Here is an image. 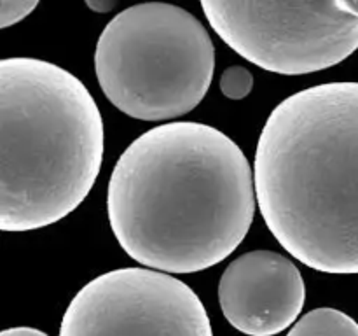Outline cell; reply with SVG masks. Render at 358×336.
Listing matches in <instances>:
<instances>
[{
	"mask_svg": "<svg viewBox=\"0 0 358 336\" xmlns=\"http://www.w3.org/2000/svg\"><path fill=\"white\" fill-rule=\"evenodd\" d=\"M243 150L210 125L154 126L121 154L107 212L122 251L163 273H196L241 245L255 214Z\"/></svg>",
	"mask_w": 358,
	"mask_h": 336,
	"instance_id": "cell-1",
	"label": "cell"
},
{
	"mask_svg": "<svg viewBox=\"0 0 358 336\" xmlns=\"http://www.w3.org/2000/svg\"><path fill=\"white\" fill-rule=\"evenodd\" d=\"M287 336H358V322L336 308H317L294 324Z\"/></svg>",
	"mask_w": 358,
	"mask_h": 336,
	"instance_id": "cell-8",
	"label": "cell"
},
{
	"mask_svg": "<svg viewBox=\"0 0 358 336\" xmlns=\"http://www.w3.org/2000/svg\"><path fill=\"white\" fill-rule=\"evenodd\" d=\"M38 6L37 0H2L0 2V28L20 23Z\"/></svg>",
	"mask_w": 358,
	"mask_h": 336,
	"instance_id": "cell-10",
	"label": "cell"
},
{
	"mask_svg": "<svg viewBox=\"0 0 358 336\" xmlns=\"http://www.w3.org/2000/svg\"><path fill=\"white\" fill-rule=\"evenodd\" d=\"M215 70L201 21L173 4L149 2L112 18L94 49L105 97L129 118L166 121L198 107Z\"/></svg>",
	"mask_w": 358,
	"mask_h": 336,
	"instance_id": "cell-4",
	"label": "cell"
},
{
	"mask_svg": "<svg viewBox=\"0 0 358 336\" xmlns=\"http://www.w3.org/2000/svg\"><path fill=\"white\" fill-rule=\"evenodd\" d=\"M0 336H48V335H45L44 331H41V329L24 328V326H21V328L3 329V331L0 332Z\"/></svg>",
	"mask_w": 358,
	"mask_h": 336,
	"instance_id": "cell-11",
	"label": "cell"
},
{
	"mask_svg": "<svg viewBox=\"0 0 358 336\" xmlns=\"http://www.w3.org/2000/svg\"><path fill=\"white\" fill-rule=\"evenodd\" d=\"M210 27L254 65L283 76L320 72L358 49V2H201Z\"/></svg>",
	"mask_w": 358,
	"mask_h": 336,
	"instance_id": "cell-5",
	"label": "cell"
},
{
	"mask_svg": "<svg viewBox=\"0 0 358 336\" xmlns=\"http://www.w3.org/2000/svg\"><path fill=\"white\" fill-rule=\"evenodd\" d=\"M87 6L98 13H105V10H112L115 7V2H105V0H98L96 2H87Z\"/></svg>",
	"mask_w": 358,
	"mask_h": 336,
	"instance_id": "cell-12",
	"label": "cell"
},
{
	"mask_svg": "<svg viewBox=\"0 0 358 336\" xmlns=\"http://www.w3.org/2000/svg\"><path fill=\"white\" fill-rule=\"evenodd\" d=\"M257 206L290 255L324 273H358V83L290 94L255 150Z\"/></svg>",
	"mask_w": 358,
	"mask_h": 336,
	"instance_id": "cell-2",
	"label": "cell"
},
{
	"mask_svg": "<svg viewBox=\"0 0 358 336\" xmlns=\"http://www.w3.org/2000/svg\"><path fill=\"white\" fill-rule=\"evenodd\" d=\"M59 336H213L198 294L170 273L119 268L70 301Z\"/></svg>",
	"mask_w": 358,
	"mask_h": 336,
	"instance_id": "cell-6",
	"label": "cell"
},
{
	"mask_svg": "<svg viewBox=\"0 0 358 336\" xmlns=\"http://www.w3.org/2000/svg\"><path fill=\"white\" fill-rule=\"evenodd\" d=\"M103 160V121L87 88L55 63H0V227L51 226L90 195Z\"/></svg>",
	"mask_w": 358,
	"mask_h": 336,
	"instance_id": "cell-3",
	"label": "cell"
},
{
	"mask_svg": "<svg viewBox=\"0 0 358 336\" xmlns=\"http://www.w3.org/2000/svg\"><path fill=\"white\" fill-rule=\"evenodd\" d=\"M306 300L299 268L273 251L234 259L219 282V303L234 329L248 336H275L296 322Z\"/></svg>",
	"mask_w": 358,
	"mask_h": 336,
	"instance_id": "cell-7",
	"label": "cell"
},
{
	"mask_svg": "<svg viewBox=\"0 0 358 336\" xmlns=\"http://www.w3.org/2000/svg\"><path fill=\"white\" fill-rule=\"evenodd\" d=\"M252 88H254V76L250 70L241 65L229 66L220 77V91L231 100H243L252 93Z\"/></svg>",
	"mask_w": 358,
	"mask_h": 336,
	"instance_id": "cell-9",
	"label": "cell"
}]
</instances>
